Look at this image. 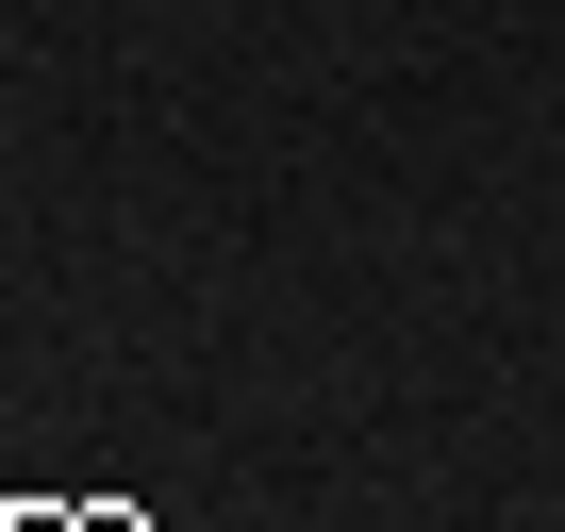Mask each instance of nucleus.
I'll return each instance as SVG.
<instances>
[]
</instances>
